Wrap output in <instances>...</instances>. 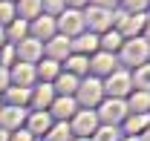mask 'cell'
Instances as JSON below:
<instances>
[{
  "instance_id": "obj_1",
  "label": "cell",
  "mask_w": 150,
  "mask_h": 141,
  "mask_svg": "<svg viewBox=\"0 0 150 141\" xmlns=\"http://www.w3.org/2000/svg\"><path fill=\"white\" fill-rule=\"evenodd\" d=\"M18 55H20L18 63H29V66H32L38 58L43 55V46H40V40H35V37H23L18 43Z\"/></svg>"
},
{
  "instance_id": "obj_2",
  "label": "cell",
  "mask_w": 150,
  "mask_h": 141,
  "mask_svg": "<svg viewBox=\"0 0 150 141\" xmlns=\"http://www.w3.org/2000/svg\"><path fill=\"white\" fill-rule=\"evenodd\" d=\"M78 98H81V104H84V106L98 104V98H101V84H98V81H87V84H81V87H78Z\"/></svg>"
},
{
  "instance_id": "obj_3",
  "label": "cell",
  "mask_w": 150,
  "mask_h": 141,
  "mask_svg": "<svg viewBox=\"0 0 150 141\" xmlns=\"http://www.w3.org/2000/svg\"><path fill=\"white\" fill-rule=\"evenodd\" d=\"M72 133H78V135H90V133H95V115L93 112H75V124L69 127Z\"/></svg>"
},
{
  "instance_id": "obj_4",
  "label": "cell",
  "mask_w": 150,
  "mask_h": 141,
  "mask_svg": "<svg viewBox=\"0 0 150 141\" xmlns=\"http://www.w3.org/2000/svg\"><path fill=\"white\" fill-rule=\"evenodd\" d=\"M84 20L90 23V29H110V26H112L110 12H107V9H98V6H95V9H90Z\"/></svg>"
},
{
  "instance_id": "obj_5",
  "label": "cell",
  "mask_w": 150,
  "mask_h": 141,
  "mask_svg": "<svg viewBox=\"0 0 150 141\" xmlns=\"http://www.w3.org/2000/svg\"><path fill=\"white\" fill-rule=\"evenodd\" d=\"M23 121V109L20 106H6L0 109V130H15Z\"/></svg>"
},
{
  "instance_id": "obj_6",
  "label": "cell",
  "mask_w": 150,
  "mask_h": 141,
  "mask_svg": "<svg viewBox=\"0 0 150 141\" xmlns=\"http://www.w3.org/2000/svg\"><path fill=\"white\" fill-rule=\"evenodd\" d=\"M58 26H61L64 35H78L81 26H84V15H78V12H67L64 18L58 20Z\"/></svg>"
},
{
  "instance_id": "obj_7",
  "label": "cell",
  "mask_w": 150,
  "mask_h": 141,
  "mask_svg": "<svg viewBox=\"0 0 150 141\" xmlns=\"http://www.w3.org/2000/svg\"><path fill=\"white\" fill-rule=\"evenodd\" d=\"M32 32H35V40H52V32H55V20L52 18H38L35 26H32Z\"/></svg>"
},
{
  "instance_id": "obj_8",
  "label": "cell",
  "mask_w": 150,
  "mask_h": 141,
  "mask_svg": "<svg viewBox=\"0 0 150 141\" xmlns=\"http://www.w3.org/2000/svg\"><path fill=\"white\" fill-rule=\"evenodd\" d=\"M12 78H15V84L23 89H29V84H32V78H35V69L29 66V63H18L15 69H12Z\"/></svg>"
},
{
  "instance_id": "obj_9",
  "label": "cell",
  "mask_w": 150,
  "mask_h": 141,
  "mask_svg": "<svg viewBox=\"0 0 150 141\" xmlns=\"http://www.w3.org/2000/svg\"><path fill=\"white\" fill-rule=\"evenodd\" d=\"M101 118H104V121H121V118H124V104H121V101H107V104L101 106Z\"/></svg>"
},
{
  "instance_id": "obj_10",
  "label": "cell",
  "mask_w": 150,
  "mask_h": 141,
  "mask_svg": "<svg viewBox=\"0 0 150 141\" xmlns=\"http://www.w3.org/2000/svg\"><path fill=\"white\" fill-rule=\"evenodd\" d=\"M107 89H110L112 95H124L130 89V78L121 75V72H115V75H110V81H107Z\"/></svg>"
},
{
  "instance_id": "obj_11",
  "label": "cell",
  "mask_w": 150,
  "mask_h": 141,
  "mask_svg": "<svg viewBox=\"0 0 150 141\" xmlns=\"http://www.w3.org/2000/svg\"><path fill=\"white\" fill-rule=\"evenodd\" d=\"M49 127H52V121H49V115H46V112H35V115L29 118V133H32V135L46 133Z\"/></svg>"
},
{
  "instance_id": "obj_12",
  "label": "cell",
  "mask_w": 150,
  "mask_h": 141,
  "mask_svg": "<svg viewBox=\"0 0 150 141\" xmlns=\"http://www.w3.org/2000/svg\"><path fill=\"white\" fill-rule=\"evenodd\" d=\"M55 89L61 92V98H69L75 89H78V81H75V75H69V72H67V75H61V78L55 81Z\"/></svg>"
},
{
  "instance_id": "obj_13",
  "label": "cell",
  "mask_w": 150,
  "mask_h": 141,
  "mask_svg": "<svg viewBox=\"0 0 150 141\" xmlns=\"http://www.w3.org/2000/svg\"><path fill=\"white\" fill-rule=\"evenodd\" d=\"M124 55H127V61H144V55H147V43L144 40H133L124 46Z\"/></svg>"
},
{
  "instance_id": "obj_14",
  "label": "cell",
  "mask_w": 150,
  "mask_h": 141,
  "mask_svg": "<svg viewBox=\"0 0 150 141\" xmlns=\"http://www.w3.org/2000/svg\"><path fill=\"white\" fill-rule=\"evenodd\" d=\"M90 66H93L98 75H112V55H107V52H104V55H95Z\"/></svg>"
},
{
  "instance_id": "obj_15",
  "label": "cell",
  "mask_w": 150,
  "mask_h": 141,
  "mask_svg": "<svg viewBox=\"0 0 150 141\" xmlns=\"http://www.w3.org/2000/svg\"><path fill=\"white\" fill-rule=\"evenodd\" d=\"M29 101H32L38 109H43L46 104H52V87H46V84H43V87H38V89H35V95H32Z\"/></svg>"
},
{
  "instance_id": "obj_16",
  "label": "cell",
  "mask_w": 150,
  "mask_h": 141,
  "mask_svg": "<svg viewBox=\"0 0 150 141\" xmlns=\"http://www.w3.org/2000/svg\"><path fill=\"white\" fill-rule=\"evenodd\" d=\"M52 109H55L58 118H69V115H75V101L72 98H58L52 104Z\"/></svg>"
},
{
  "instance_id": "obj_17",
  "label": "cell",
  "mask_w": 150,
  "mask_h": 141,
  "mask_svg": "<svg viewBox=\"0 0 150 141\" xmlns=\"http://www.w3.org/2000/svg\"><path fill=\"white\" fill-rule=\"evenodd\" d=\"M67 52H69V40H67V37H52V40H49V55H52V58H67Z\"/></svg>"
},
{
  "instance_id": "obj_18",
  "label": "cell",
  "mask_w": 150,
  "mask_h": 141,
  "mask_svg": "<svg viewBox=\"0 0 150 141\" xmlns=\"http://www.w3.org/2000/svg\"><path fill=\"white\" fill-rule=\"evenodd\" d=\"M43 9V0H20V18H38Z\"/></svg>"
},
{
  "instance_id": "obj_19",
  "label": "cell",
  "mask_w": 150,
  "mask_h": 141,
  "mask_svg": "<svg viewBox=\"0 0 150 141\" xmlns=\"http://www.w3.org/2000/svg\"><path fill=\"white\" fill-rule=\"evenodd\" d=\"M95 46H98V37H93V35H84V37H78V40L72 43V49H75V52H81V55H84V52H93Z\"/></svg>"
},
{
  "instance_id": "obj_20",
  "label": "cell",
  "mask_w": 150,
  "mask_h": 141,
  "mask_svg": "<svg viewBox=\"0 0 150 141\" xmlns=\"http://www.w3.org/2000/svg\"><path fill=\"white\" fill-rule=\"evenodd\" d=\"M142 15H136V18H118V26H121V32H127V35H133V32H139L142 29Z\"/></svg>"
},
{
  "instance_id": "obj_21",
  "label": "cell",
  "mask_w": 150,
  "mask_h": 141,
  "mask_svg": "<svg viewBox=\"0 0 150 141\" xmlns=\"http://www.w3.org/2000/svg\"><path fill=\"white\" fill-rule=\"evenodd\" d=\"M29 98H32L29 89H23V87H12V89H9V101H12V106H23Z\"/></svg>"
},
{
  "instance_id": "obj_22",
  "label": "cell",
  "mask_w": 150,
  "mask_h": 141,
  "mask_svg": "<svg viewBox=\"0 0 150 141\" xmlns=\"http://www.w3.org/2000/svg\"><path fill=\"white\" fill-rule=\"evenodd\" d=\"M67 63H69V75H78V72H87V69H90V63H87L84 55H75V58H69Z\"/></svg>"
},
{
  "instance_id": "obj_23",
  "label": "cell",
  "mask_w": 150,
  "mask_h": 141,
  "mask_svg": "<svg viewBox=\"0 0 150 141\" xmlns=\"http://www.w3.org/2000/svg\"><path fill=\"white\" fill-rule=\"evenodd\" d=\"M69 135H72V130L67 124H58V127H52V133H49V141H69Z\"/></svg>"
},
{
  "instance_id": "obj_24",
  "label": "cell",
  "mask_w": 150,
  "mask_h": 141,
  "mask_svg": "<svg viewBox=\"0 0 150 141\" xmlns=\"http://www.w3.org/2000/svg\"><path fill=\"white\" fill-rule=\"evenodd\" d=\"M23 35H26V23H23V20H15V23L9 26V37H12L15 43H20Z\"/></svg>"
},
{
  "instance_id": "obj_25",
  "label": "cell",
  "mask_w": 150,
  "mask_h": 141,
  "mask_svg": "<svg viewBox=\"0 0 150 141\" xmlns=\"http://www.w3.org/2000/svg\"><path fill=\"white\" fill-rule=\"evenodd\" d=\"M118 43H121V35H118V32H110V35H104V40H101V46L107 49V55H110L112 49H118Z\"/></svg>"
},
{
  "instance_id": "obj_26",
  "label": "cell",
  "mask_w": 150,
  "mask_h": 141,
  "mask_svg": "<svg viewBox=\"0 0 150 141\" xmlns=\"http://www.w3.org/2000/svg\"><path fill=\"white\" fill-rule=\"evenodd\" d=\"M15 18V9H12V3H6V0H0V26H6V23H12Z\"/></svg>"
},
{
  "instance_id": "obj_27",
  "label": "cell",
  "mask_w": 150,
  "mask_h": 141,
  "mask_svg": "<svg viewBox=\"0 0 150 141\" xmlns=\"http://www.w3.org/2000/svg\"><path fill=\"white\" fill-rule=\"evenodd\" d=\"M38 72H40V78H43V81H49V78H55V75H58V63H55V61H46Z\"/></svg>"
},
{
  "instance_id": "obj_28",
  "label": "cell",
  "mask_w": 150,
  "mask_h": 141,
  "mask_svg": "<svg viewBox=\"0 0 150 141\" xmlns=\"http://www.w3.org/2000/svg\"><path fill=\"white\" fill-rule=\"evenodd\" d=\"M147 115H136V118H130V121H127V130H130V133H139V130H144V127H147Z\"/></svg>"
},
{
  "instance_id": "obj_29",
  "label": "cell",
  "mask_w": 150,
  "mask_h": 141,
  "mask_svg": "<svg viewBox=\"0 0 150 141\" xmlns=\"http://www.w3.org/2000/svg\"><path fill=\"white\" fill-rule=\"evenodd\" d=\"M133 109H139V112H144V106L150 104V95H144V92H139V95H133Z\"/></svg>"
},
{
  "instance_id": "obj_30",
  "label": "cell",
  "mask_w": 150,
  "mask_h": 141,
  "mask_svg": "<svg viewBox=\"0 0 150 141\" xmlns=\"http://www.w3.org/2000/svg\"><path fill=\"white\" fill-rule=\"evenodd\" d=\"M136 84H139V87H144V89H150V66H144V69L136 72Z\"/></svg>"
},
{
  "instance_id": "obj_31",
  "label": "cell",
  "mask_w": 150,
  "mask_h": 141,
  "mask_svg": "<svg viewBox=\"0 0 150 141\" xmlns=\"http://www.w3.org/2000/svg\"><path fill=\"white\" fill-rule=\"evenodd\" d=\"M118 138V133L112 130V127H107V130H98V135H95V141H115Z\"/></svg>"
},
{
  "instance_id": "obj_32",
  "label": "cell",
  "mask_w": 150,
  "mask_h": 141,
  "mask_svg": "<svg viewBox=\"0 0 150 141\" xmlns=\"http://www.w3.org/2000/svg\"><path fill=\"white\" fill-rule=\"evenodd\" d=\"M6 87H9V72H6L3 66H0V92H3Z\"/></svg>"
},
{
  "instance_id": "obj_33",
  "label": "cell",
  "mask_w": 150,
  "mask_h": 141,
  "mask_svg": "<svg viewBox=\"0 0 150 141\" xmlns=\"http://www.w3.org/2000/svg\"><path fill=\"white\" fill-rule=\"evenodd\" d=\"M0 58H3V63H9V61L15 58V49H12V46H6V49L0 52Z\"/></svg>"
},
{
  "instance_id": "obj_34",
  "label": "cell",
  "mask_w": 150,
  "mask_h": 141,
  "mask_svg": "<svg viewBox=\"0 0 150 141\" xmlns=\"http://www.w3.org/2000/svg\"><path fill=\"white\" fill-rule=\"evenodd\" d=\"M12 141H32V133H29V130H26V133H15Z\"/></svg>"
},
{
  "instance_id": "obj_35",
  "label": "cell",
  "mask_w": 150,
  "mask_h": 141,
  "mask_svg": "<svg viewBox=\"0 0 150 141\" xmlns=\"http://www.w3.org/2000/svg\"><path fill=\"white\" fill-rule=\"evenodd\" d=\"M112 3H115V0H95V6H98V9H107V6H112Z\"/></svg>"
},
{
  "instance_id": "obj_36",
  "label": "cell",
  "mask_w": 150,
  "mask_h": 141,
  "mask_svg": "<svg viewBox=\"0 0 150 141\" xmlns=\"http://www.w3.org/2000/svg\"><path fill=\"white\" fill-rule=\"evenodd\" d=\"M127 6H130V9H142V6H144V0H127Z\"/></svg>"
},
{
  "instance_id": "obj_37",
  "label": "cell",
  "mask_w": 150,
  "mask_h": 141,
  "mask_svg": "<svg viewBox=\"0 0 150 141\" xmlns=\"http://www.w3.org/2000/svg\"><path fill=\"white\" fill-rule=\"evenodd\" d=\"M46 6H49V12H55V9H61V0H49Z\"/></svg>"
},
{
  "instance_id": "obj_38",
  "label": "cell",
  "mask_w": 150,
  "mask_h": 141,
  "mask_svg": "<svg viewBox=\"0 0 150 141\" xmlns=\"http://www.w3.org/2000/svg\"><path fill=\"white\" fill-rule=\"evenodd\" d=\"M67 3H69V6H84L87 0H67Z\"/></svg>"
},
{
  "instance_id": "obj_39",
  "label": "cell",
  "mask_w": 150,
  "mask_h": 141,
  "mask_svg": "<svg viewBox=\"0 0 150 141\" xmlns=\"http://www.w3.org/2000/svg\"><path fill=\"white\" fill-rule=\"evenodd\" d=\"M0 141H9V138H6V133H3V130H0Z\"/></svg>"
},
{
  "instance_id": "obj_40",
  "label": "cell",
  "mask_w": 150,
  "mask_h": 141,
  "mask_svg": "<svg viewBox=\"0 0 150 141\" xmlns=\"http://www.w3.org/2000/svg\"><path fill=\"white\" fill-rule=\"evenodd\" d=\"M0 43H3V32H0Z\"/></svg>"
},
{
  "instance_id": "obj_41",
  "label": "cell",
  "mask_w": 150,
  "mask_h": 141,
  "mask_svg": "<svg viewBox=\"0 0 150 141\" xmlns=\"http://www.w3.org/2000/svg\"><path fill=\"white\" fill-rule=\"evenodd\" d=\"M147 141H150V133H147Z\"/></svg>"
},
{
  "instance_id": "obj_42",
  "label": "cell",
  "mask_w": 150,
  "mask_h": 141,
  "mask_svg": "<svg viewBox=\"0 0 150 141\" xmlns=\"http://www.w3.org/2000/svg\"><path fill=\"white\" fill-rule=\"evenodd\" d=\"M147 37H150V32H147Z\"/></svg>"
},
{
  "instance_id": "obj_43",
  "label": "cell",
  "mask_w": 150,
  "mask_h": 141,
  "mask_svg": "<svg viewBox=\"0 0 150 141\" xmlns=\"http://www.w3.org/2000/svg\"><path fill=\"white\" fill-rule=\"evenodd\" d=\"M6 3H9V0H6Z\"/></svg>"
},
{
  "instance_id": "obj_44",
  "label": "cell",
  "mask_w": 150,
  "mask_h": 141,
  "mask_svg": "<svg viewBox=\"0 0 150 141\" xmlns=\"http://www.w3.org/2000/svg\"><path fill=\"white\" fill-rule=\"evenodd\" d=\"M81 141H84V138H81Z\"/></svg>"
},
{
  "instance_id": "obj_45",
  "label": "cell",
  "mask_w": 150,
  "mask_h": 141,
  "mask_svg": "<svg viewBox=\"0 0 150 141\" xmlns=\"http://www.w3.org/2000/svg\"><path fill=\"white\" fill-rule=\"evenodd\" d=\"M130 141H133V138H130Z\"/></svg>"
}]
</instances>
